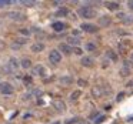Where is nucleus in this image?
Here are the masks:
<instances>
[{
    "label": "nucleus",
    "mask_w": 133,
    "mask_h": 124,
    "mask_svg": "<svg viewBox=\"0 0 133 124\" xmlns=\"http://www.w3.org/2000/svg\"><path fill=\"white\" fill-rule=\"evenodd\" d=\"M130 74V69H129V67H122V69H120V76H122V77H127V76H129Z\"/></svg>",
    "instance_id": "24"
},
{
    "label": "nucleus",
    "mask_w": 133,
    "mask_h": 124,
    "mask_svg": "<svg viewBox=\"0 0 133 124\" xmlns=\"http://www.w3.org/2000/svg\"><path fill=\"white\" fill-rule=\"evenodd\" d=\"M20 66L23 67V69H30V67H32V61H30L29 59H23V60L20 61Z\"/></svg>",
    "instance_id": "20"
},
{
    "label": "nucleus",
    "mask_w": 133,
    "mask_h": 124,
    "mask_svg": "<svg viewBox=\"0 0 133 124\" xmlns=\"http://www.w3.org/2000/svg\"><path fill=\"white\" fill-rule=\"evenodd\" d=\"M77 84H79L80 87H86V86H89L87 80H84V78H79V80H77Z\"/></svg>",
    "instance_id": "26"
},
{
    "label": "nucleus",
    "mask_w": 133,
    "mask_h": 124,
    "mask_svg": "<svg viewBox=\"0 0 133 124\" xmlns=\"http://www.w3.org/2000/svg\"><path fill=\"white\" fill-rule=\"evenodd\" d=\"M82 66L83 67H93V64H95V60H93V57H90V56H83L80 60Z\"/></svg>",
    "instance_id": "6"
},
{
    "label": "nucleus",
    "mask_w": 133,
    "mask_h": 124,
    "mask_svg": "<svg viewBox=\"0 0 133 124\" xmlns=\"http://www.w3.org/2000/svg\"><path fill=\"white\" fill-rule=\"evenodd\" d=\"M53 107H55L59 113H62V111L66 110V104H64V101H62V100H55L53 101Z\"/></svg>",
    "instance_id": "10"
},
{
    "label": "nucleus",
    "mask_w": 133,
    "mask_h": 124,
    "mask_svg": "<svg viewBox=\"0 0 133 124\" xmlns=\"http://www.w3.org/2000/svg\"><path fill=\"white\" fill-rule=\"evenodd\" d=\"M104 120H106V117H104V115H100V117H97V118L95 120V123H96V124H99V123H103Z\"/></svg>",
    "instance_id": "31"
},
{
    "label": "nucleus",
    "mask_w": 133,
    "mask_h": 124,
    "mask_svg": "<svg viewBox=\"0 0 133 124\" xmlns=\"http://www.w3.org/2000/svg\"><path fill=\"white\" fill-rule=\"evenodd\" d=\"M73 53H75V54H77V56H82V49L80 47H73Z\"/></svg>",
    "instance_id": "30"
},
{
    "label": "nucleus",
    "mask_w": 133,
    "mask_h": 124,
    "mask_svg": "<svg viewBox=\"0 0 133 124\" xmlns=\"http://www.w3.org/2000/svg\"><path fill=\"white\" fill-rule=\"evenodd\" d=\"M6 17H9V19H12V20H24V17H26V16H24V14H22V13L20 12H9V13H7V14H6Z\"/></svg>",
    "instance_id": "5"
},
{
    "label": "nucleus",
    "mask_w": 133,
    "mask_h": 124,
    "mask_svg": "<svg viewBox=\"0 0 133 124\" xmlns=\"http://www.w3.org/2000/svg\"><path fill=\"white\" fill-rule=\"evenodd\" d=\"M130 57H132V60H133V52H132V56H130Z\"/></svg>",
    "instance_id": "36"
},
{
    "label": "nucleus",
    "mask_w": 133,
    "mask_h": 124,
    "mask_svg": "<svg viewBox=\"0 0 133 124\" xmlns=\"http://www.w3.org/2000/svg\"><path fill=\"white\" fill-rule=\"evenodd\" d=\"M79 43H80V40H79V37H76V36H69V37H67V44H69V46L77 47Z\"/></svg>",
    "instance_id": "18"
},
{
    "label": "nucleus",
    "mask_w": 133,
    "mask_h": 124,
    "mask_svg": "<svg viewBox=\"0 0 133 124\" xmlns=\"http://www.w3.org/2000/svg\"><path fill=\"white\" fill-rule=\"evenodd\" d=\"M49 60H50V63H53V64H59L62 61L60 52H59V50H52V52L49 53Z\"/></svg>",
    "instance_id": "3"
},
{
    "label": "nucleus",
    "mask_w": 133,
    "mask_h": 124,
    "mask_svg": "<svg viewBox=\"0 0 133 124\" xmlns=\"http://www.w3.org/2000/svg\"><path fill=\"white\" fill-rule=\"evenodd\" d=\"M59 50H60L62 53H64V54H70V53H73V49L67 43H60L59 44Z\"/></svg>",
    "instance_id": "12"
},
{
    "label": "nucleus",
    "mask_w": 133,
    "mask_h": 124,
    "mask_svg": "<svg viewBox=\"0 0 133 124\" xmlns=\"http://www.w3.org/2000/svg\"><path fill=\"white\" fill-rule=\"evenodd\" d=\"M119 49H120V52H122V53H126L127 50L130 49V41H127V40H122L120 43H119Z\"/></svg>",
    "instance_id": "15"
},
{
    "label": "nucleus",
    "mask_w": 133,
    "mask_h": 124,
    "mask_svg": "<svg viewBox=\"0 0 133 124\" xmlns=\"http://www.w3.org/2000/svg\"><path fill=\"white\" fill-rule=\"evenodd\" d=\"M13 91H15V89H13V86L10 83H0V93L4 96H10L13 94Z\"/></svg>",
    "instance_id": "2"
},
{
    "label": "nucleus",
    "mask_w": 133,
    "mask_h": 124,
    "mask_svg": "<svg viewBox=\"0 0 133 124\" xmlns=\"http://www.w3.org/2000/svg\"><path fill=\"white\" fill-rule=\"evenodd\" d=\"M104 6L109 10H112V12H117L120 9V3L119 2H104Z\"/></svg>",
    "instance_id": "7"
},
{
    "label": "nucleus",
    "mask_w": 133,
    "mask_h": 124,
    "mask_svg": "<svg viewBox=\"0 0 133 124\" xmlns=\"http://www.w3.org/2000/svg\"><path fill=\"white\" fill-rule=\"evenodd\" d=\"M24 83H26V84L32 83V78H30V77H24Z\"/></svg>",
    "instance_id": "35"
},
{
    "label": "nucleus",
    "mask_w": 133,
    "mask_h": 124,
    "mask_svg": "<svg viewBox=\"0 0 133 124\" xmlns=\"http://www.w3.org/2000/svg\"><path fill=\"white\" fill-rule=\"evenodd\" d=\"M123 23H126V24H132V23H133V17H132V16H126V17L123 19Z\"/></svg>",
    "instance_id": "28"
},
{
    "label": "nucleus",
    "mask_w": 133,
    "mask_h": 124,
    "mask_svg": "<svg viewBox=\"0 0 133 124\" xmlns=\"http://www.w3.org/2000/svg\"><path fill=\"white\" fill-rule=\"evenodd\" d=\"M104 94L103 89H102V86H93L92 87V96L93 97H102V96Z\"/></svg>",
    "instance_id": "11"
},
{
    "label": "nucleus",
    "mask_w": 133,
    "mask_h": 124,
    "mask_svg": "<svg viewBox=\"0 0 133 124\" xmlns=\"http://www.w3.org/2000/svg\"><path fill=\"white\" fill-rule=\"evenodd\" d=\"M66 24L63 23V21H55V23L52 24V29L55 30V32H57V33H60V32H63V30H66Z\"/></svg>",
    "instance_id": "8"
},
{
    "label": "nucleus",
    "mask_w": 133,
    "mask_h": 124,
    "mask_svg": "<svg viewBox=\"0 0 133 124\" xmlns=\"http://www.w3.org/2000/svg\"><path fill=\"white\" fill-rule=\"evenodd\" d=\"M80 94H82L80 90H76V91H73L72 94H70V100H72V101H76L79 97H80Z\"/></svg>",
    "instance_id": "22"
},
{
    "label": "nucleus",
    "mask_w": 133,
    "mask_h": 124,
    "mask_svg": "<svg viewBox=\"0 0 133 124\" xmlns=\"http://www.w3.org/2000/svg\"><path fill=\"white\" fill-rule=\"evenodd\" d=\"M7 66L12 69V71H15V70H17L19 69V66H20V61L17 60V59H15V57H12L9 60V63H7Z\"/></svg>",
    "instance_id": "13"
},
{
    "label": "nucleus",
    "mask_w": 133,
    "mask_h": 124,
    "mask_svg": "<svg viewBox=\"0 0 133 124\" xmlns=\"http://www.w3.org/2000/svg\"><path fill=\"white\" fill-rule=\"evenodd\" d=\"M60 83L63 84V86H70V84L73 83V77H70V76H63V77H60Z\"/></svg>",
    "instance_id": "19"
},
{
    "label": "nucleus",
    "mask_w": 133,
    "mask_h": 124,
    "mask_svg": "<svg viewBox=\"0 0 133 124\" xmlns=\"http://www.w3.org/2000/svg\"><path fill=\"white\" fill-rule=\"evenodd\" d=\"M127 6H129V9H130V10H133V0L127 2Z\"/></svg>",
    "instance_id": "34"
},
{
    "label": "nucleus",
    "mask_w": 133,
    "mask_h": 124,
    "mask_svg": "<svg viewBox=\"0 0 133 124\" xmlns=\"http://www.w3.org/2000/svg\"><path fill=\"white\" fill-rule=\"evenodd\" d=\"M80 29L87 33H97L99 32V26L97 24H92V23H83L80 26Z\"/></svg>",
    "instance_id": "4"
},
{
    "label": "nucleus",
    "mask_w": 133,
    "mask_h": 124,
    "mask_svg": "<svg viewBox=\"0 0 133 124\" xmlns=\"http://www.w3.org/2000/svg\"><path fill=\"white\" fill-rule=\"evenodd\" d=\"M20 34H24V36H30V30H24V29H20L19 30Z\"/></svg>",
    "instance_id": "32"
},
{
    "label": "nucleus",
    "mask_w": 133,
    "mask_h": 124,
    "mask_svg": "<svg viewBox=\"0 0 133 124\" xmlns=\"http://www.w3.org/2000/svg\"><path fill=\"white\" fill-rule=\"evenodd\" d=\"M80 120H82V118H79V117H76V118H70V120H67V121H66V124H77Z\"/></svg>",
    "instance_id": "27"
},
{
    "label": "nucleus",
    "mask_w": 133,
    "mask_h": 124,
    "mask_svg": "<svg viewBox=\"0 0 133 124\" xmlns=\"http://www.w3.org/2000/svg\"><path fill=\"white\" fill-rule=\"evenodd\" d=\"M84 50H86V52H95V50H96V44L89 41V43L84 44Z\"/></svg>",
    "instance_id": "21"
},
{
    "label": "nucleus",
    "mask_w": 133,
    "mask_h": 124,
    "mask_svg": "<svg viewBox=\"0 0 133 124\" xmlns=\"http://www.w3.org/2000/svg\"><path fill=\"white\" fill-rule=\"evenodd\" d=\"M110 24V17L109 16H102V17H99V26L102 27H106Z\"/></svg>",
    "instance_id": "17"
},
{
    "label": "nucleus",
    "mask_w": 133,
    "mask_h": 124,
    "mask_svg": "<svg viewBox=\"0 0 133 124\" xmlns=\"http://www.w3.org/2000/svg\"><path fill=\"white\" fill-rule=\"evenodd\" d=\"M30 50H32L33 53H40V52H43L44 50V44L43 43H33L32 44V47H30Z\"/></svg>",
    "instance_id": "14"
},
{
    "label": "nucleus",
    "mask_w": 133,
    "mask_h": 124,
    "mask_svg": "<svg viewBox=\"0 0 133 124\" xmlns=\"http://www.w3.org/2000/svg\"><path fill=\"white\" fill-rule=\"evenodd\" d=\"M106 57L109 59L110 61H113V63H116V61L119 60V56L116 54V53L113 52V50H107V52H106Z\"/></svg>",
    "instance_id": "16"
},
{
    "label": "nucleus",
    "mask_w": 133,
    "mask_h": 124,
    "mask_svg": "<svg viewBox=\"0 0 133 124\" xmlns=\"http://www.w3.org/2000/svg\"><path fill=\"white\" fill-rule=\"evenodd\" d=\"M20 3L24 4V6H27V7H32V6H35V4H36V2H30V0H22Z\"/></svg>",
    "instance_id": "25"
},
{
    "label": "nucleus",
    "mask_w": 133,
    "mask_h": 124,
    "mask_svg": "<svg viewBox=\"0 0 133 124\" xmlns=\"http://www.w3.org/2000/svg\"><path fill=\"white\" fill-rule=\"evenodd\" d=\"M33 74L44 77V76H46V69H44L42 64H37V66H35V69H33Z\"/></svg>",
    "instance_id": "9"
},
{
    "label": "nucleus",
    "mask_w": 133,
    "mask_h": 124,
    "mask_svg": "<svg viewBox=\"0 0 133 124\" xmlns=\"http://www.w3.org/2000/svg\"><path fill=\"white\" fill-rule=\"evenodd\" d=\"M123 97H124V93H119V94H117V97H116V101L123 100Z\"/></svg>",
    "instance_id": "33"
},
{
    "label": "nucleus",
    "mask_w": 133,
    "mask_h": 124,
    "mask_svg": "<svg viewBox=\"0 0 133 124\" xmlns=\"http://www.w3.org/2000/svg\"><path fill=\"white\" fill-rule=\"evenodd\" d=\"M79 16L83 19H95L97 17V12L90 6H83L79 9Z\"/></svg>",
    "instance_id": "1"
},
{
    "label": "nucleus",
    "mask_w": 133,
    "mask_h": 124,
    "mask_svg": "<svg viewBox=\"0 0 133 124\" xmlns=\"http://www.w3.org/2000/svg\"><path fill=\"white\" fill-rule=\"evenodd\" d=\"M67 14H70V12H69V9H66V7H62L60 10H59L57 13H56V16H67Z\"/></svg>",
    "instance_id": "23"
},
{
    "label": "nucleus",
    "mask_w": 133,
    "mask_h": 124,
    "mask_svg": "<svg viewBox=\"0 0 133 124\" xmlns=\"http://www.w3.org/2000/svg\"><path fill=\"white\" fill-rule=\"evenodd\" d=\"M10 3H12L10 0H0V7H6V6H9Z\"/></svg>",
    "instance_id": "29"
}]
</instances>
